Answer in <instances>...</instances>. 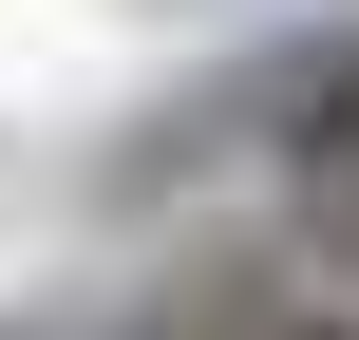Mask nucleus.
Masks as SVG:
<instances>
[{
    "label": "nucleus",
    "instance_id": "nucleus-1",
    "mask_svg": "<svg viewBox=\"0 0 359 340\" xmlns=\"http://www.w3.org/2000/svg\"><path fill=\"white\" fill-rule=\"evenodd\" d=\"M265 151H284L303 189H359V38H284V114H265Z\"/></svg>",
    "mask_w": 359,
    "mask_h": 340
},
{
    "label": "nucleus",
    "instance_id": "nucleus-2",
    "mask_svg": "<svg viewBox=\"0 0 359 340\" xmlns=\"http://www.w3.org/2000/svg\"><path fill=\"white\" fill-rule=\"evenodd\" d=\"M265 340H359V322H265Z\"/></svg>",
    "mask_w": 359,
    "mask_h": 340
}]
</instances>
